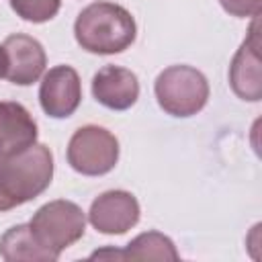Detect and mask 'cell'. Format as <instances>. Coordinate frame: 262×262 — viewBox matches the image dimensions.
I'll use <instances>...</instances> for the list:
<instances>
[{"label":"cell","instance_id":"obj_6","mask_svg":"<svg viewBox=\"0 0 262 262\" xmlns=\"http://www.w3.org/2000/svg\"><path fill=\"white\" fill-rule=\"evenodd\" d=\"M82 100V84L80 76L72 66H55L51 68L41 82L39 102L41 108L53 119H66L74 115Z\"/></svg>","mask_w":262,"mask_h":262},{"label":"cell","instance_id":"obj_16","mask_svg":"<svg viewBox=\"0 0 262 262\" xmlns=\"http://www.w3.org/2000/svg\"><path fill=\"white\" fill-rule=\"evenodd\" d=\"M6 76V55H4V49L0 45V78Z\"/></svg>","mask_w":262,"mask_h":262},{"label":"cell","instance_id":"obj_11","mask_svg":"<svg viewBox=\"0 0 262 262\" xmlns=\"http://www.w3.org/2000/svg\"><path fill=\"white\" fill-rule=\"evenodd\" d=\"M37 141V123L31 113L12 100L0 102V160L31 147Z\"/></svg>","mask_w":262,"mask_h":262},{"label":"cell","instance_id":"obj_10","mask_svg":"<svg viewBox=\"0 0 262 262\" xmlns=\"http://www.w3.org/2000/svg\"><path fill=\"white\" fill-rule=\"evenodd\" d=\"M92 96L106 108L127 111L139 96L137 76L121 66H104L92 78Z\"/></svg>","mask_w":262,"mask_h":262},{"label":"cell","instance_id":"obj_15","mask_svg":"<svg viewBox=\"0 0 262 262\" xmlns=\"http://www.w3.org/2000/svg\"><path fill=\"white\" fill-rule=\"evenodd\" d=\"M219 2H221L225 12L239 16V18L258 16L260 8H262V0H219Z\"/></svg>","mask_w":262,"mask_h":262},{"label":"cell","instance_id":"obj_9","mask_svg":"<svg viewBox=\"0 0 262 262\" xmlns=\"http://www.w3.org/2000/svg\"><path fill=\"white\" fill-rule=\"evenodd\" d=\"M258 16L250 27L248 39L237 49L231 68H229V82L233 92L242 100H260L262 96V82H260V53H258Z\"/></svg>","mask_w":262,"mask_h":262},{"label":"cell","instance_id":"obj_5","mask_svg":"<svg viewBox=\"0 0 262 262\" xmlns=\"http://www.w3.org/2000/svg\"><path fill=\"white\" fill-rule=\"evenodd\" d=\"M119 160L117 137L98 125L80 127L68 143V164L84 176H100L115 168Z\"/></svg>","mask_w":262,"mask_h":262},{"label":"cell","instance_id":"obj_7","mask_svg":"<svg viewBox=\"0 0 262 262\" xmlns=\"http://www.w3.org/2000/svg\"><path fill=\"white\" fill-rule=\"evenodd\" d=\"M6 55V80L16 86H29L39 80L45 70L47 57L43 45L23 33L8 35L2 43Z\"/></svg>","mask_w":262,"mask_h":262},{"label":"cell","instance_id":"obj_4","mask_svg":"<svg viewBox=\"0 0 262 262\" xmlns=\"http://www.w3.org/2000/svg\"><path fill=\"white\" fill-rule=\"evenodd\" d=\"M35 239L55 258L61 250L76 244L86 229L84 211L72 201H51L43 205L29 223Z\"/></svg>","mask_w":262,"mask_h":262},{"label":"cell","instance_id":"obj_8","mask_svg":"<svg viewBox=\"0 0 262 262\" xmlns=\"http://www.w3.org/2000/svg\"><path fill=\"white\" fill-rule=\"evenodd\" d=\"M88 219L100 233H125L139 221V203L131 192L108 190L94 199Z\"/></svg>","mask_w":262,"mask_h":262},{"label":"cell","instance_id":"obj_2","mask_svg":"<svg viewBox=\"0 0 262 262\" xmlns=\"http://www.w3.org/2000/svg\"><path fill=\"white\" fill-rule=\"evenodd\" d=\"M135 33L137 27L131 12L115 2H92L74 23L78 45L98 55L125 51L135 41Z\"/></svg>","mask_w":262,"mask_h":262},{"label":"cell","instance_id":"obj_3","mask_svg":"<svg viewBox=\"0 0 262 262\" xmlns=\"http://www.w3.org/2000/svg\"><path fill=\"white\" fill-rule=\"evenodd\" d=\"M154 92L158 104L172 117L196 115L209 98L207 78L192 66H170L158 74Z\"/></svg>","mask_w":262,"mask_h":262},{"label":"cell","instance_id":"obj_13","mask_svg":"<svg viewBox=\"0 0 262 262\" xmlns=\"http://www.w3.org/2000/svg\"><path fill=\"white\" fill-rule=\"evenodd\" d=\"M119 258H125V260H176L178 254L174 250V244L170 237L158 233V231H147V233H141L137 235L127 250L119 252Z\"/></svg>","mask_w":262,"mask_h":262},{"label":"cell","instance_id":"obj_14","mask_svg":"<svg viewBox=\"0 0 262 262\" xmlns=\"http://www.w3.org/2000/svg\"><path fill=\"white\" fill-rule=\"evenodd\" d=\"M10 6L20 18L29 23H47L59 12L61 2L59 0H10Z\"/></svg>","mask_w":262,"mask_h":262},{"label":"cell","instance_id":"obj_1","mask_svg":"<svg viewBox=\"0 0 262 262\" xmlns=\"http://www.w3.org/2000/svg\"><path fill=\"white\" fill-rule=\"evenodd\" d=\"M53 176V156L47 145L31 147L0 160V211H10L39 196Z\"/></svg>","mask_w":262,"mask_h":262},{"label":"cell","instance_id":"obj_12","mask_svg":"<svg viewBox=\"0 0 262 262\" xmlns=\"http://www.w3.org/2000/svg\"><path fill=\"white\" fill-rule=\"evenodd\" d=\"M0 256L4 260H57L35 239L29 223L10 227L0 239Z\"/></svg>","mask_w":262,"mask_h":262}]
</instances>
